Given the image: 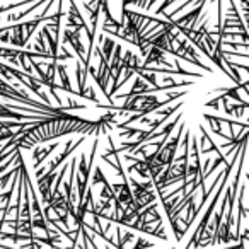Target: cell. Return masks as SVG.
<instances>
[{"mask_svg": "<svg viewBox=\"0 0 249 249\" xmlns=\"http://www.w3.org/2000/svg\"><path fill=\"white\" fill-rule=\"evenodd\" d=\"M176 97H179V94H174V96L167 97V101H159L156 96H147V94L126 96V101L120 107V111H133V113H139L142 116V114L150 113V111H156L157 107H160L162 104H167L169 101H174Z\"/></svg>", "mask_w": 249, "mask_h": 249, "instance_id": "cell-1", "label": "cell"}]
</instances>
